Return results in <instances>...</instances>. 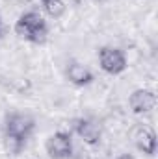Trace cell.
<instances>
[{
  "label": "cell",
  "mask_w": 158,
  "mask_h": 159,
  "mask_svg": "<svg viewBox=\"0 0 158 159\" xmlns=\"http://www.w3.org/2000/svg\"><path fill=\"white\" fill-rule=\"evenodd\" d=\"M15 34L22 41H28L32 44H43L48 35V26L37 11H26L17 19Z\"/></svg>",
  "instance_id": "obj_2"
},
{
  "label": "cell",
  "mask_w": 158,
  "mask_h": 159,
  "mask_svg": "<svg viewBox=\"0 0 158 159\" xmlns=\"http://www.w3.org/2000/svg\"><path fill=\"white\" fill-rule=\"evenodd\" d=\"M45 150L50 159H69L73 156V139L69 131H56L52 133L47 143Z\"/></svg>",
  "instance_id": "obj_4"
},
{
  "label": "cell",
  "mask_w": 158,
  "mask_h": 159,
  "mask_svg": "<svg viewBox=\"0 0 158 159\" xmlns=\"http://www.w3.org/2000/svg\"><path fill=\"white\" fill-rule=\"evenodd\" d=\"M117 159H136V157H134V156H130V154H121Z\"/></svg>",
  "instance_id": "obj_10"
},
{
  "label": "cell",
  "mask_w": 158,
  "mask_h": 159,
  "mask_svg": "<svg viewBox=\"0 0 158 159\" xmlns=\"http://www.w3.org/2000/svg\"><path fill=\"white\" fill-rule=\"evenodd\" d=\"M128 106L134 115L151 113L156 107V94L151 89H136L128 98Z\"/></svg>",
  "instance_id": "obj_5"
},
{
  "label": "cell",
  "mask_w": 158,
  "mask_h": 159,
  "mask_svg": "<svg viewBox=\"0 0 158 159\" xmlns=\"http://www.w3.org/2000/svg\"><path fill=\"white\" fill-rule=\"evenodd\" d=\"M99 65L101 69L110 74V76H117L121 72L126 70V56L121 48H114V46H102L99 50Z\"/></svg>",
  "instance_id": "obj_3"
},
{
  "label": "cell",
  "mask_w": 158,
  "mask_h": 159,
  "mask_svg": "<svg viewBox=\"0 0 158 159\" xmlns=\"http://www.w3.org/2000/svg\"><path fill=\"white\" fill-rule=\"evenodd\" d=\"M65 76H67V80H69L73 85H77V87H86V85L93 83V80H95L93 72H91L86 65L78 63V61H71V63L67 65Z\"/></svg>",
  "instance_id": "obj_7"
},
{
  "label": "cell",
  "mask_w": 158,
  "mask_h": 159,
  "mask_svg": "<svg viewBox=\"0 0 158 159\" xmlns=\"http://www.w3.org/2000/svg\"><path fill=\"white\" fill-rule=\"evenodd\" d=\"M36 129V120L30 117L28 113H11L6 117V126H4V146L7 150V154L11 156H19L21 150L24 148L28 137L34 133Z\"/></svg>",
  "instance_id": "obj_1"
},
{
  "label": "cell",
  "mask_w": 158,
  "mask_h": 159,
  "mask_svg": "<svg viewBox=\"0 0 158 159\" xmlns=\"http://www.w3.org/2000/svg\"><path fill=\"white\" fill-rule=\"evenodd\" d=\"M134 143H136V148L140 152H143L145 156H155V152H156V133L151 128L140 126L134 133Z\"/></svg>",
  "instance_id": "obj_8"
},
{
  "label": "cell",
  "mask_w": 158,
  "mask_h": 159,
  "mask_svg": "<svg viewBox=\"0 0 158 159\" xmlns=\"http://www.w3.org/2000/svg\"><path fill=\"white\" fill-rule=\"evenodd\" d=\"M0 35H2V22H0Z\"/></svg>",
  "instance_id": "obj_11"
},
{
  "label": "cell",
  "mask_w": 158,
  "mask_h": 159,
  "mask_svg": "<svg viewBox=\"0 0 158 159\" xmlns=\"http://www.w3.org/2000/svg\"><path fill=\"white\" fill-rule=\"evenodd\" d=\"M99 2H104V0H99Z\"/></svg>",
  "instance_id": "obj_12"
},
{
  "label": "cell",
  "mask_w": 158,
  "mask_h": 159,
  "mask_svg": "<svg viewBox=\"0 0 158 159\" xmlns=\"http://www.w3.org/2000/svg\"><path fill=\"white\" fill-rule=\"evenodd\" d=\"M41 6H43V11L52 19H60L65 13L63 0H41Z\"/></svg>",
  "instance_id": "obj_9"
},
{
  "label": "cell",
  "mask_w": 158,
  "mask_h": 159,
  "mask_svg": "<svg viewBox=\"0 0 158 159\" xmlns=\"http://www.w3.org/2000/svg\"><path fill=\"white\" fill-rule=\"evenodd\" d=\"M75 131L80 139L89 144V146H97L102 139V129L101 126L91 119H77L75 120Z\"/></svg>",
  "instance_id": "obj_6"
}]
</instances>
